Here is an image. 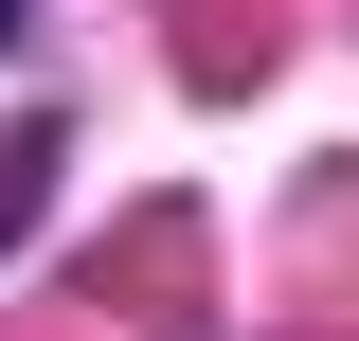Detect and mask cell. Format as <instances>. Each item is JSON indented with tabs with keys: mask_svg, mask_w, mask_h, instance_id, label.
<instances>
[{
	"mask_svg": "<svg viewBox=\"0 0 359 341\" xmlns=\"http://www.w3.org/2000/svg\"><path fill=\"white\" fill-rule=\"evenodd\" d=\"M18 198H36V180H0V234H18Z\"/></svg>",
	"mask_w": 359,
	"mask_h": 341,
	"instance_id": "6da1fadb",
	"label": "cell"
},
{
	"mask_svg": "<svg viewBox=\"0 0 359 341\" xmlns=\"http://www.w3.org/2000/svg\"><path fill=\"white\" fill-rule=\"evenodd\" d=\"M0 36H18V0H0Z\"/></svg>",
	"mask_w": 359,
	"mask_h": 341,
	"instance_id": "7a4b0ae2",
	"label": "cell"
}]
</instances>
